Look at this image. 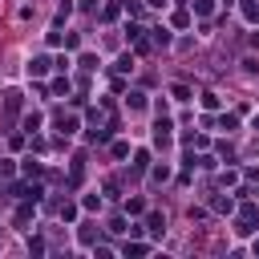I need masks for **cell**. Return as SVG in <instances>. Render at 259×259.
Instances as JSON below:
<instances>
[{
    "mask_svg": "<svg viewBox=\"0 0 259 259\" xmlns=\"http://www.w3.org/2000/svg\"><path fill=\"white\" fill-rule=\"evenodd\" d=\"M243 16H247V20H259V8L251 4V0H247V4H243Z\"/></svg>",
    "mask_w": 259,
    "mask_h": 259,
    "instance_id": "obj_3",
    "label": "cell"
},
{
    "mask_svg": "<svg viewBox=\"0 0 259 259\" xmlns=\"http://www.w3.org/2000/svg\"><path fill=\"white\" fill-rule=\"evenodd\" d=\"M29 73H37V77H41V73H49V57H37V61L29 65Z\"/></svg>",
    "mask_w": 259,
    "mask_h": 259,
    "instance_id": "obj_1",
    "label": "cell"
},
{
    "mask_svg": "<svg viewBox=\"0 0 259 259\" xmlns=\"http://www.w3.org/2000/svg\"><path fill=\"white\" fill-rule=\"evenodd\" d=\"M146 4H150V8H166V0H146Z\"/></svg>",
    "mask_w": 259,
    "mask_h": 259,
    "instance_id": "obj_4",
    "label": "cell"
},
{
    "mask_svg": "<svg viewBox=\"0 0 259 259\" xmlns=\"http://www.w3.org/2000/svg\"><path fill=\"white\" fill-rule=\"evenodd\" d=\"M126 211H130V215H142L146 207H142V198H130V202H126Z\"/></svg>",
    "mask_w": 259,
    "mask_h": 259,
    "instance_id": "obj_2",
    "label": "cell"
}]
</instances>
